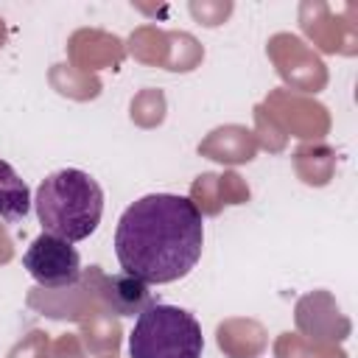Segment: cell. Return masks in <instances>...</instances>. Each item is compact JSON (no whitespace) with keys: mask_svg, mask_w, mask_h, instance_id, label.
<instances>
[{"mask_svg":"<svg viewBox=\"0 0 358 358\" xmlns=\"http://www.w3.org/2000/svg\"><path fill=\"white\" fill-rule=\"evenodd\" d=\"M204 215L187 196L148 193L129 204L115 229V255L126 274L148 285L176 282L199 263Z\"/></svg>","mask_w":358,"mask_h":358,"instance_id":"obj_1","label":"cell"},{"mask_svg":"<svg viewBox=\"0 0 358 358\" xmlns=\"http://www.w3.org/2000/svg\"><path fill=\"white\" fill-rule=\"evenodd\" d=\"M204 336L193 313L151 302L129 333V358H201Z\"/></svg>","mask_w":358,"mask_h":358,"instance_id":"obj_3","label":"cell"},{"mask_svg":"<svg viewBox=\"0 0 358 358\" xmlns=\"http://www.w3.org/2000/svg\"><path fill=\"white\" fill-rule=\"evenodd\" d=\"M98 294L115 316H134V313L140 316L154 302V296L148 291V282H143L140 277L126 274V271L103 274L101 285H98Z\"/></svg>","mask_w":358,"mask_h":358,"instance_id":"obj_5","label":"cell"},{"mask_svg":"<svg viewBox=\"0 0 358 358\" xmlns=\"http://www.w3.org/2000/svg\"><path fill=\"white\" fill-rule=\"evenodd\" d=\"M28 210H31V190L25 179L6 159H0V218L14 224L22 221Z\"/></svg>","mask_w":358,"mask_h":358,"instance_id":"obj_6","label":"cell"},{"mask_svg":"<svg viewBox=\"0 0 358 358\" xmlns=\"http://www.w3.org/2000/svg\"><path fill=\"white\" fill-rule=\"evenodd\" d=\"M22 268L42 288H67V285H76L81 277V257L73 243L42 232L25 249Z\"/></svg>","mask_w":358,"mask_h":358,"instance_id":"obj_4","label":"cell"},{"mask_svg":"<svg viewBox=\"0 0 358 358\" xmlns=\"http://www.w3.org/2000/svg\"><path fill=\"white\" fill-rule=\"evenodd\" d=\"M34 204L48 235L76 243L98 229L103 215V190L90 173L62 168L39 182Z\"/></svg>","mask_w":358,"mask_h":358,"instance_id":"obj_2","label":"cell"}]
</instances>
